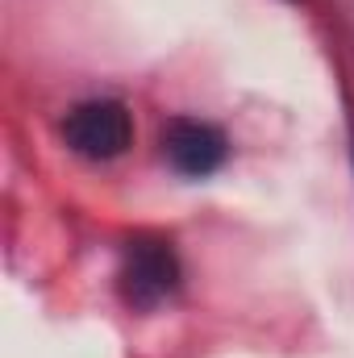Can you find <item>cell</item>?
<instances>
[{"label":"cell","instance_id":"obj_1","mask_svg":"<svg viewBox=\"0 0 354 358\" xmlns=\"http://www.w3.org/2000/svg\"><path fill=\"white\" fill-rule=\"evenodd\" d=\"M63 138L76 155L104 163V159H117L129 150L134 121H129L125 104H117V100H84L63 117Z\"/></svg>","mask_w":354,"mask_h":358},{"label":"cell","instance_id":"obj_3","mask_svg":"<svg viewBox=\"0 0 354 358\" xmlns=\"http://www.w3.org/2000/svg\"><path fill=\"white\" fill-rule=\"evenodd\" d=\"M176 275H179L176 255H171L163 242H129L121 279H125V292H129L134 304H155V300H163V296L176 287Z\"/></svg>","mask_w":354,"mask_h":358},{"label":"cell","instance_id":"obj_2","mask_svg":"<svg viewBox=\"0 0 354 358\" xmlns=\"http://www.w3.org/2000/svg\"><path fill=\"white\" fill-rule=\"evenodd\" d=\"M163 155L183 176H208V171H217L225 163V138L208 121L179 117L163 129Z\"/></svg>","mask_w":354,"mask_h":358}]
</instances>
